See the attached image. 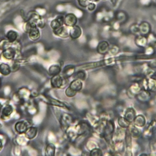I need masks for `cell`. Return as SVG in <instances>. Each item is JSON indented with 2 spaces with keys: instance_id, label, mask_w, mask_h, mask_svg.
<instances>
[{
  "instance_id": "1",
  "label": "cell",
  "mask_w": 156,
  "mask_h": 156,
  "mask_svg": "<svg viewBox=\"0 0 156 156\" xmlns=\"http://www.w3.org/2000/svg\"><path fill=\"white\" fill-rule=\"evenodd\" d=\"M114 62L113 59L112 58L107 59V60H103L100 61L98 62H95L92 63H85L84 65H82L78 67L79 70H89L91 69V68H95L103 67L106 65H109V64H111Z\"/></svg>"
},
{
  "instance_id": "2",
  "label": "cell",
  "mask_w": 156,
  "mask_h": 156,
  "mask_svg": "<svg viewBox=\"0 0 156 156\" xmlns=\"http://www.w3.org/2000/svg\"><path fill=\"white\" fill-rule=\"evenodd\" d=\"M66 79L65 77H62L59 75L53 76L51 79V85L55 89L62 88L63 86L64 79Z\"/></svg>"
},
{
  "instance_id": "3",
  "label": "cell",
  "mask_w": 156,
  "mask_h": 156,
  "mask_svg": "<svg viewBox=\"0 0 156 156\" xmlns=\"http://www.w3.org/2000/svg\"><path fill=\"white\" fill-rule=\"evenodd\" d=\"M17 49L13 47H9L4 49L3 52V56L8 61H12L14 59L16 56Z\"/></svg>"
},
{
  "instance_id": "4",
  "label": "cell",
  "mask_w": 156,
  "mask_h": 156,
  "mask_svg": "<svg viewBox=\"0 0 156 156\" xmlns=\"http://www.w3.org/2000/svg\"><path fill=\"white\" fill-rule=\"evenodd\" d=\"M113 130H114L113 123L112 121L107 122V125L105 126L103 131V136L107 140L111 139Z\"/></svg>"
},
{
  "instance_id": "5",
  "label": "cell",
  "mask_w": 156,
  "mask_h": 156,
  "mask_svg": "<svg viewBox=\"0 0 156 156\" xmlns=\"http://www.w3.org/2000/svg\"><path fill=\"white\" fill-rule=\"evenodd\" d=\"M27 128H28V127H27L26 123L25 121H18L16 123L15 126V129L16 132L20 134L25 133Z\"/></svg>"
},
{
  "instance_id": "6",
  "label": "cell",
  "mask_w": 156,
  "mask_h": 156,
  "mask_svg": "<svg viewBox=\"0 0 156 156\" xmlns=\"http://www.w3.org/2000/svg\"><path fill=\"white\" fill-rule=\"evenodd\" d=\"M82 34V31L79 26H74L70 31V35L73 39H77Z\"/></svg>"
},
{
  "instance_id": "7",
  "label": "cell",
  "mask_w": 156,
  "mask_h": 156,
  "mask_svg": "<svg viewBox=\"0 0 156 156\" xmlns=\"http://www.w3.org/2000/svg\"><path fill=\"white\" fill-rule=\"evenodd\" d=\"M37 133V129L36 127H30L27 128V129L25 133L26 138L29 140L33 139L36 136Z\"/></svg>"
},
{
  "instance_id": "8",
  "label": "cell",
  "mask_w": 156,
  "mask_h": 156,
  "mask_svg": "<svg viewBox=\"0 0 156 156\" xmlns=\"http://www.w3.org/2000/svg\"><path fill=\"white\" fill-rule=\"evenodd\" d=\"M135 117H136V113L134 110L132 108L128 109L126 111L125 117V118L126 119V120L129 121V123H131L134 121Z\"/></svg>"
},
{
  "instance_id": "9",
  "label": "cell",
  "mask_w": 156,
  "mask_h": 156,
  "mask_svg": "<svg viewBox=\"0 0 156 156\" xmlns=\"http://www.w3.org/2000/svg\"><path fill=\"white\" fill-rule=\"evenodd\" d=\"M70 89H71L73 90H74L77 93V91H80L82 88V83L81 82V80L79 79H75L74 81H73L71 84L69 86Z\"/></svg>"
},
{
  "instance_id": "10",
  "label": "cell",
  "mask_w": 156,
  "mask_h": 156,
  "mask_svg": "<svg viewBox=\"0 0 156 156\" xmlns=\"http://www.w3.org/2000/svg\"><path fill=\"white\" fill-rule=\"evenodd\" d=\"M75 70V67L73 65H67L66 66L63 70V77L65 78H68L74 74Z\"/></svg>"
},
{
  "instance_id": "11",
  "label": "cell",
  "mask_w": 156,
  "mask_h": 156,
  "mask_svg": "<svg viewBox=\"0 0 156 156\" xmlns=\"http://www.w3.org/2000/svg\"><path fill=\"white\" fill-rule=\"evenodd\" d=\"M77 22V18L76 17L70 13L67 15V17L65 18V23L67 26L73 27L75 26Z\"/></svg>"
},
{
  "instance_id": "12",
  "label": "cell",
  "mask_w": 156,
  "mask_h": 156,
  "mask_svg": "<svg viewBox=\"0 0 156 156\" xmlns=\"http://www.w3.org/2000/svg\"><path fill=\"white\" fill-rule=\"evenodd\" d=\"M13 108L11 105H6L3 109L1 117L3 119H6L9 118L12 113Z\"/></svg>"
},
{
  "instance_id": "13",
  "label": "cell",
  "mask_w": 156,
  "mask_h": 156,
  "mask_svg": "<svg viewBox=\"0 0 156 156\" xmlns=\"http://www.w3.org/2000/svg\"><path fill=\"white\" fill-rule=\"evenodd\" d=\"M11 72V68L6 63H0V73L4 76H7Z\"/></svg>"
},
{
  "instance_id": "14",
  "label": "cell",
  "mask_w": 156,
  "mask_h": 156,
  "mask_svg": "<svg viewBox=\"0 0 156 156\" xmlns=\"http://www.w3.org/2000/svg\"><path fill=\"white\" fill-rule=\"evenodd\" d=\"M109 49V44L106 42H101L97 48V51L98 52L101 54H105Z\"/></svg>"
},
{
  "instance_id": "15",
  "label": "cell",
  "mask_w": 156,
  "mask_h": 156,
  "mask_svg": "<svg viewBox=\"0 0 156 156\" xmlns=\"http://www.w3.org/2000/svg\"><path fill=\"white\" fill-rule=\"evenodd\" d=\"M54 33L56 35L62 37H67L68 36V33H67V29L63 26L54 30Z\"/></svg>"
},
{
  "instance_id": "16",
  "label": "cell",
  "mask_w": 156,
  "mask_h": 156,
  "mask_svg": "<svg viewBox=\"0 0 156 156\" xmlns=\"http://www.w3.org/2000/svg\"><path fill=\"white\" fill-rule=\"evenodd\" d=\"M48 103L51 105H54V106H57V107H62V108L68 109L67 106L65 103L59 101H58L57 99H53V98H48Z\"/></svg>"
},
{
  "instance_id": "17",
  "label": "cell",
  "mask_w": 156,
  "mask_h": 156,
  "mask_svg": "<svg viewBox=\"0 0 156 156\" xmlns=\"http://www.w3.org/2000/svg\"><path fill=\"white\" fill-rule=\"evenodd\" d=\"M71 121V117L68 115L65 114L62 117L61 120V124L63 127L67 128Z\"/></svg>"
},
{
  "instance_id": "18",
  "label": "cell",
  "mask_w": 156,
  "mask_h": 156,
  "mask_svg": "<svg viewBox=\"0 0 156 156\" xmlns=\"http://www.w3.org/2000/svg\"><path fill=\"white\" fill-rule=\"evenodd\" d=\"M61 71V67L58 65H52L49 67L48 73L49 75L51 76H54L59 75Z\"/></svg>"
},
{
  "instance_id": "19",
  "label": "cell",
  "mask_w": 156,
  "mask_h": 156,
  "mask_svg": "<svg viewBox=\"0 0 156 156\" xmlns=\"http://www.w3.org/2000/svg\"><path fill=\"white\" fill-rule=\"evenodd\" d=\"M7 40H8L10 42H15L18 37V34L16 32L13 31H9L7 34Z\"/></svg>"
},
{
  "instance_id": "20",
  "label": "cell",
  "mask_w": 156,
  "mask_h": 156,
  "mask_svg": "<svg viewBox=\"0 0 156 156\" xmlns=\"http://www.w3.org/2000/svg\"><path fill=\"white\" fill-rule=\"evenodd\" d=\"M135 122V125L139 127H142L145 125V118L142 115H139L135 117V120L134 121Z\"/></svg>"
},
{
  "instance_id": "21",
  "label": "cell",
  "mask_w": 156,
  "mask_h": 156,
  "mask_svg": "<svg viewBox=\"0 0 156 156\" xmlns=\"http://www.w3.org/2000/svg\"><path fill=\"white\" fill-rule=\"evenodd\" d=\"M55 146L53 144H49L45 149V155L47 156H53L55 154Z\"/></svg>"
},
{
  "instance_id": "22",
  "label": "cell",
  "mask_w": 156,
  "mask_h": 156,
  "mask_svg": "<svg viewBox=\"0 0 156 156\" xmlns=\"http://www.w3.org/2000/svg\"><path fill=\"white\" fill-rule=\"evenodd\" d=\"M74 76L76 79L84 80L86 77V75L83 70H79L76 73Z\"/></svg>"
},
{
  "instance_id": "23",
  "label": "cell",
  "mask_w": 156,
  "mask_h": 156,
  "mask_svg": "<svg viewBox=\"0 0 156 156\" xmlns=\"http://www.w3.org/2000/svg\"><path fill=\"white\" fill-rule=\"evenodd\" d=\"M118 121L119 125H120L122 127H129V124H130V123L128 121H127L125 118H122V117L119 118Z\"/></svg>"
},
{
  "instance_id": "24",
  "label": "cell",
  "mask_w": 156,
  "mask_h": 156,
  "mask_svg": "<svg viewBox=\"0 0 156 156\" xmlns=\"http://www.w3.org/2000/svg\"><path fill=\"white\" fill-rule=\"evenodd\" d=\"M140 29H141V32L143 34L148 33V31H149V27L147 23H143V25H141Z\"/></svg>"
},
{
  "instance_id": "25",
  "label": "cell",
  "mask_w": 156,
  "mask_h": 156,
  "mask_svg": "<svg viewBox=\"0 0 156 156\" xmlns=\"http://www.w3.org/2000/svg\"><path fill=\"white\" fill-rule=\"evenodd\" d=\"M65 94L68 97H73V96L76 94V92L74 90H73L71 89H70V87H68L65 91Z\"/></svg>"
},
{
  "instance_id": "26",
  "label": "cell",
  "mask_w": 156,
  "mask_h": 156,
  "mask_svg": "<svg viewBox=\"0 0 156 156\" xmlns=\"http://www.w3.org/2000/svg\"><path fill=\"white\" fill-rule=\"evenodd\" d=\"M91 155H102L103 153L98 148H94L92 150H91V153H90Z\"/></svg>"
},
{
  "instance_id": "27",
  "label": "cell",
  "mask_w": 156,
  "mask_h": 156,
  "mask_svg": "<svg viewBox=\"0 0 156 156\" xmlns=\"http://www.w3.org/2000/svg\"><path fill=\"white\" fill-rule=\"evenodd\" d=\"M131 132V131H130ZM131 135L133 136V137H138L139 135H140V132L137 129L136 127H134L133 126V127H132V130H131Z\"/></svg>"
},
{
  "instance_id": "28",
  "label": "cell",
  "mask_w": 156,
  "mask_h": 156,
  "mask_svg": "<svg viewBox=\"0 0 156 156\" xmlns=\"http://www.w3.org/2000/svg\"><path fill=\"white\" fill-rule=\"evenodd\" d=\"M79 3V4L81 6L85 7L87 6H88V1L87 0H78Z\"/></svg>"
},
{
  "instance_id": "29",
  "label": "cell",
  "mask_w": 156,
  "mask_h": 156,
  "mask_svg": "<svg viewBox=\"0 0 156 156\" xmlns=\"http://www.w3.org/2000/svg\"><path fill=\"white\" fill-rule=\"evenodd\" d=\"M88 9L89 10L91 11H93L94 9H95V4H93V3H90L88 4Z\"/></svg>"
},
{
  "instance_id": "30",
  "label": "cell",
  "mask_w": 156,
  "mask_h": 156,
  "mask_svg": "<svg viewBox=\"0 0 156 156\" xmlns=\"http://www.w3.org/2000/svg\"><path fill=\"white\" fill-rule=\"evenodd\" d=\"M2 148H3V143H2V141H1V140H0V151L1 150Z\"/></svg>"
},
{
  "instance_id": "31",
  "label": "cell",
  "mask_w": 156,
  "mask_h": 156,
  "mask_svg": "<svg viewBox=\"0 0 156 156\" xmlns=\"http://www.w3.org/2000/svg\"><path fill=\"white\" fill-rule=\"evenodd\" d=\"M1 105L0 104V114H1Z\"/></svg>"
},
{
  "instance_id": "32",
  "label": "cell",
  "mask_w": 156,
  "mask_h": 156,
  "mask_svg": "<svg viewBox=\"0 0 156 156\" xmlns=\"http://www.w3.org/2000/svg\"><path fill=\"white\" fill-rule=\"evenodd\" d=\"M90 1H93V2H96V1H98V0H90Z\"/></svg>"
},
{
  "instance_id": "33",
  "label": "cell",
  "mask_w": 156,
  "mask_h": 156,
  "mask_svg": "<svg viewBox=\"0 0 156 156\" xmlns=\"http://www.w3.org/2000/svg\"><path fill=\"white\" fill-rule=\"evenodd\" d=\"M154 76H155V77H156V71L155 72V73H154Z\"/></svg>"
}]
</instances>
